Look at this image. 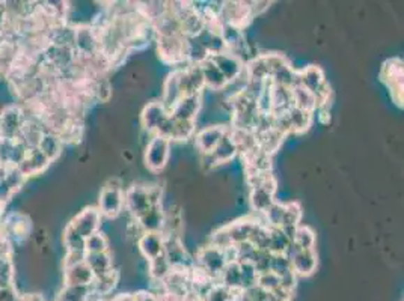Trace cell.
Masks as SVG:
<instances>
[{"label": "cell", "instance_id": "obj_1", "mask_svg": "<svg viewBox=\"0 0 404 301\" xmlns=\"http://www.w3.org/2000/svg\"><path fill=\"white\" fill-rule=\"evenodd\" d=\"M156 205H160V190L157 187L133 185L124 193V208L131 213L135 220Z\"/></svg>", "mask_w": 404, "mask_h": 301}, {"label": "cell", "instance_id": "obj_2", "mask_svg": "<svg viewBox=\"0 0 404 301\" xmlns=\"http://www.w3.org/2000/svg\"><path fill=\"white\" fill-rule=\"evenodd\" d=\"M157 52L160 59L167 63L178 67L181 63H187L186 59V36H157ZM189 65V63H187Z\"/></svg>", "mask_w": 404, "mask_h": 301}, {"label": "cell", "instance_id": "obj_3", "mask_svg": "<svg viewBox=\"0 0 404 301\" xmlns=\"http://www.w3.org/2000/svg\"><path fill=\"white\" fill-rule=\"evenodd\" d=\"M227 256H225V252L219 247L214 246H207L198 250V255L193 261V265L202 268L207 275H209L213 280H216L219 284V277L222 275L223 268L227 267Z\"/></svg>", "mask_w": 404, "mask_h": 301}, {"label": "cell", "instance_id": "obj_4", "mask_svg": "<svg viewBox=\"0 0 404 301\" xmlns=\"http://www.w3.org/2000/svg\"><path fill=\"white\" fill-rule=\"evenodd\" d=\"M124 208V190L118 180L109 181L103 187L98 202V211L101 215L109 219H115Z\"/></svg>", "mask_w": 404, "mask_h": 301}, {"label": "cell", "instance_id": "obj_5", "mask_svg": "<svg viewBox=\"0 0 404 301\" xmlns=\"http://www.w3.org/2000/svg\"><path fill=\"white\" fill-rule=\"evenodd\" d=\"M285 256L290 259L291 268H293L297 277H308L314 275V271L317 270V253L314 249L302 250L291 242L285 252Z\"/></svg>", "mask_w": 404, "mask_h": 301}, {"label": "cell", "instance_id": "obj_6", "mask_svg": "<svg viewBox=\"0 0 404 301\" xmlns=\"http://www.w3.org/2000/svg\"><path fill=\"white\" fill-rule=\"evenodd\" d=\"M169 154H171V142L169 140L153 136L145 149V164L153 172H160L165 169Z\"/></svg>", "mask_w": 404, "mask_h": 301}, {"label": "cell", "instance_id": "obj_7", "mask_svg": "<svg viewBox=\"0 0 404 301\" xmlns=\"http://www.w3.org/2000/svg\"><path fill=\"white\" fill-rule=\"evenodd\" d=\"M382 80L387 83L391 95L397 105L403 106V62L397 58L383 63Z\"/></svg>", "mask_w": 404, "mask_h": 301}, {"label": "cell", "instance_id": "obj_8", "mask_svg": "<svg viewBox=\"0 0 404 301\" xmlns=\"http://www.w3.org/2000/svg\"><path fill=\"white\" fill-rule=\"evenodd\" d=\"M220 20L223 24L239 27L243 31L252 20L249 2H222Z\"/></svg>", "mask_w": 404, "mask_h": 301}, {"label": "cell", "instance_id": "obj_9", "mask_svg": "<svg viewBox=\"0 0 404 301\" xmlns=\"http://www.w3.org/2000/svg\"><path fill=\"white\" fill-rule=\"evenodd\" d=\"M275 193H276V181L274 176H271L266 184H262L260 187H252L249 201L253 211H257L258 214H264L270 206L276 202Z\"/></svg>", "mask_w": 404, "mask_h": 301}, {"label": "cell", "instance_id": "obj_10", "mask_svg": "<svg viewBox=\"0 0 404 301\" xmlns=\"http://www.w3.org/2000/svg\"><path fill=\"white\" fill-rule=\"evenodd\" d=\"M209 59L218 67V70L223 74V77L228 80V83L239 80L244 74V62H241L239 58L228 52L213 54Z\"/></svg>", "mask_w": 404, "mask_h": 301}, {"label": "cell", "instance_id": "obj_11", "mask_svg": "<svg viewBox=\"0 0 404 301\" xmlns=\"http://www.w3.org/2000/svg\"><path fill=\"white\" fill-rule=\"evenodd\" d=\"M169 116L171 115H169V111L162 105V101L157 100V101L148 102V105L144 107L142 115H140V121H142V127L148 131V133L154 136L158 131V128H160L167 121Z\"/></svg>", "mask_w": 404, "mask_h": 301}, {"label": "cell", "instance_id": "obj_12", "mask_svg": "<svg viewBox=\"0 0 404 301\" xmlns=\"http://www.w3.org/2000/svg\"><path fill=\"white\" fill-rule=\"evenodd\" d=\"M180 84L184 97L187 95H202L205 83L200 65H187L180 68Z\"/></svg>", "mask_w": 404, "mask_h": 301}, {"label": "cell", "instance_id": "obj_13", "mask_svg": "<svg viewBox=\"0 0 404 301\" xmlns=\"http://www.w3.org/2000/svg\"><path fill=\"white\" fill-rule=\"evenodd\" d=\"M100 224H101V214L98 208L83 210L77 217L70 223L71 228L84 240L91 237V235L97 233L100 229Z\"/></svg>", "mask_w": 404, "mask_h": 301}, {"label": "cell", "instance_id": "obj_14", "mask_svg": "<svg viewBox=\"0 0 404 301\" xmlns=\"http://www.w3.org/2000/svg\"><path fill=\"white\" fill-rule=\"evenodd\" d=\"M228 130L230 128L223 125H211L202 128L195 134L196 148L201 150V154H211L216 146L219 145L222 137L227 134Z\"/></svg>", "mask_w": 404, "mask_h": 301}, {"label": "cell", "instance_id": "obj_15", "mask_svg": "<svg viewBox=\"0 0 404 301\" xmlns=\"http://www.w3.org/2000/svg\"><path fill=\"white\" fill-rule=\"evenodd\" d=\"M23 113L18 107H8L0 116V131L3 140H18L23 125Z\"/></svg>", "mask_w": 404, "mask_h": 301}, {"label": "cell", "instance_id": "obj_16", "mask_svg": "<svg viewBox=\"0 0 404 301\" xmlns=\"http://www.w3.org/2000/svg\"><path fill=\"white\" fill-rule=\"evenodd\" d=\"M201 106H202V95H187L178 101V105L171 110L169 115L177 121L196 122V116H198Z\"/></svg>", "mask_w": 404, "mask_h": 301}, {"label": "cell", "instance_id": "obj_17", "mask_svg": "<svg viewBox=\"0 0 404 301\" xmlns=\"http://www.w3.org/2000/svg\"><path fill=\"white\" fill-rule=\"evenodd\" d=\"M137 247L147 261L163 255L165 237L162 232H144L137 240Z\"/></svg>", "mask_w": 404, "mask_h": 301}, {"label": "cell", "instance_id": "obj_18", "mask_svg": "<svg viewBox=\"0 0 404 301\" xmlns=\"http://www.w3.org/2000/svg\"><path fill=\"white\" fill-rule=\"evenodd\" d=\"M183 97H184V93L181 91V84H180V68H177L169 74L167 79L165 80L163 95L160 101L165 106V109L171 113V110L178 105V101H180Z\"/></svg>", "mask_w": 404, "mask_h": 301}, {"label": "cell", "instance_id": "obj_19", "mask_svg": "<svg viewBox=\"0 0 404 301\" xmlns=\"http://www.w3.org/2000/svg\"><path fill=\"white\" fill-rule=\"evenodd\" d=\"M93 280L96 276L84 261L65 267V286H91Z\"/></svg>", "mask_w": 404, "mask_h": 301}, {"label": "cell", "instance_id": "obj_20", "mask_svg": "<svg viewBox=\"0 0 404 301\" xmlns=\"http://www.w3.org/2000/svg\"><path fill=\"white\" fill-rule=\"evenodd\" d=\"M50 160L47 158L38 148L35 149H27L23 160L18 163L17 171L20 172L23 176L27 175H35L38 172H43L44 169L49 166Z\"/></svg>", "mask_w": 404, "mask_h": 301}, {"label": "cell", "instance_id": "obj_21", "mask_svg": "<svg viewBox=\"0 0 404 301\" xmlns=\"http://www.w3.org/2000/svg\"><path fill=\"white\" fill-rule=\"evenodd\" d=\"M200 67L202 71L205 88H209L211 91H223L230 84L228 80L223 77V74L218 70V67H216L210 59L202 62Z\"/></svg>", "mask_w": 404, "mask_h": 301}, {"label": "cell", "instance_id": "obj_22", "mask_svg": "<svg viewBox=\"0 0 404 301\" xmlns=\"http://www.w3.org/2000/svg\"><path fill=\"white\" fill-rule=\"evenodd\" d=\"M257 220H252V219H241L234 222L228 226H225L228 232V237L232 242V246H240L243 242H249V237H250V232L253 229V226H255Z\"/></svg>", "mask_w": 404, "mask_h": 301}, {"label": "cell", "instance_id": "obj_23", "mask_svg": "<svg viewBox=\"0 0 404 301\" xmlns=\"http://www.w3.org/2000/svg\"><path fill=\"white\" fill-rule=\"evenodd\" d=\"M165 219L166 215L162 211L160 205H156L136 222L139 224V228L142 229V232H162L165 228Z\"/></svg>", "mask_w": 404, "mask_h": 301}, {"label": "cell", "instance_id": "obj_24", "mask_svg": "<svg viewBox=\"0 0 404 301\" xmlns=\"http://www.w3.org/2000/svg\"><path fill=\"white\" fill-rule=\"evenodd\" d=\"M118 281H119V272L115 268H112L110 271L105 272V275L97 276L96 280H93V284L91 285V289L98 297L105 300V297H107L112 291L117 288Z\"/></svg>", "mask_w": 404, "mask_h": 301}, {"label": "cell", "instance_id": "obj_25", "mask_svg": "<svg viewBox=\"0 0 404 301\" xmlns=\"http://www.w3.org/2000/svg\"><path fill=\"white\" fill-rule=\"evenodd\" d=\"M313 115L314 113H311V111H305L302 109L291 107L287 111V118H288L291 133H297V134L305 133V131L311 127Z\"/></svg>", "mask_w": 404, "mask_h": 301}, {"label": "cell", "instance_id": "obj_26", "mask_svg": "<svg viewBox=\"0 0 404 301\" xmlns=\"http://www.w3.org/2000/svg\"><path fill=\"white\" fill-rule=\"evenodd\" d=\"M84 262L88 263V267L92 270L93 276H101L105 272L110 271L114 268V261H112V256L109 252H103V253H87V258H84Z\"/></svg>", "mask_w": 404, "mask_h": 301}, {"label": "cell", "instance_id": "obj_27", "mask_svg": "<svg viewBox=\"0 0 404 301\" xmlns=\"http://www.w3.org/2000/svg\"><path fill=\"white\" fill-rule=\"evenodd\" d=\"M291 244V240L280 228H269L267 252L270 255H285Z\"/></svg>", "mask_w": 404, "mask_h": 301}, {"label": "cell", "instance_id": "obj_28", "mask_svg": "<svg viewBox=\"0 0 404 301\" xmlns=\"http://www.w3.org/2000/svg\"><path fill=\"white\" fill-rule=\"evenodd\" d=\"M291 97H293V107L311 113L317 110V101L314 93L304 88L302 84H296V86L291 88Z\"/></svg>", "mask_w": 404, "mask_h": 301}, {"label": "cell", "instance_id": "obj_29", "mask_svg": "<svg viewBox=\"0 0 404 301\" xmlns=\"http://www.w3.org/2000/svg\"><path fill=\"white\" fill-rule=\"evenodd\" d=\"M213 157L218 164H223V163H230L231 160L236 157L237 153V148L234 145L231 134H230V130L227 131V134L222 137V140L219 142V145L216 146V149L213 150Z\"/></svg>", "mask_w": 404, "mask_h": 301}, {"label": "cell", "instance_id": "obj_30", "mask_svg": "<svg viewBox=\"0 0 404 301\" xmlns=\"http://www.w3.org/2000/svg\"><path fill=\"white\" fill-rule=\"evenodd\" d=\"M195 134H196V122L172 119V127H171V136H169V142H172V140H177V142H183V140L192 139Z\"/></svg>", "mask_w": 404, "mask_h": 301}, {"label": "cell", "instance_id": "obj_31", "mask_svg": "<svg viewBox=\"0 0 404 301\" xmlns=\"http://www.w3.org/2000/svg\"><path fill=\"white\" fill-rule=\"evenodd\" d=\"M62 144L63 142L59 139V136H56L53 133H44L41 142L38 145V149L52 162V160H54L61 154Z\"/></svg>", "mask_w": 404, "mask_h": 301}, {"label": "cell", "instance_id": "obj_32", "mask_svg": "<svg viewBox=\"0 0 404 301\" xmlns=\"http://www.w3.org/2000/svg\"><path fill=\"white\" fill-rule=\"evenodd\" d=\"M171 271H172V267L165 258V255H160L156 259L148 261V272L153 281H163Z\"/></svg>", "mask_w": 404, "mask_h": 301}, {"label": "cell", "instance_id": "obj_33", "mask_svg": "<svg viewBox=\"0 0 404 301\" xmlns=\"http://www.w3.org/2000/svg\"><path fill=\"white\" fill-rule=\"evenodd\" d=\"M291 242H293L297 249L311 250L315 246V232L309 228V226L299 224L296 232H294L293 241Z\"/></svg>", "mask_w": 404, "mask_h": 301}, {"label": "cell", "instance_id": "obj_34", "mask_svg": "<svg viewBox=\"0 0 404 301\" xmlns=\"http://www.w3.org/2000/svg\"><path fill=\"white\" fill-rule=\"evenodd\" d=\"M240 293V291H232L227 286H223L222 284H214L204 297L201 298L202 301H234L236 295Z\"/></svg>", "mask_w": 404, "mask_h": 301}, {"label": "cell", "instance_id": "obj_35", "mask_svg": "<svg viewBox=\"0 0 404 301\" xmlns=\"http://www.w3.org/2000/svg\"><path fill=\"white\" fill-rule=\"evenodd\" d=\"M302 219V208L296 202L284 203V223L280 228H297Z\"/></svg>", "mask_w": 404, "mask_h": 301}, {"label": "cell", "instance_id": "obj_36", "mask_svg": "<svg viewBox=\"0 0 404 301\" xmlns=\"http://www.w3.org/2000/svg\"><path fill=\"white\" fill-rule=\"evenodd\" d=\"M262 215L266 217L264 224L269 228H280L284 223V203L275 202Z\"/></svg>", "mask_w": 404, "mask_h": 301}, {"label": "cell", "instance_id": "obj_37", "mask_svg": "<svg viewBox=\"0 0 404 301\" xmlns=\"http://www.w3.org/2000/svg\"><path fill=\"white\" fill-rule=\"evenodd\" d=\"M84 252L87 253L109 252V241L103 233L100 232L93 233L87 238V241H84Z\"/></svg>", "mask_w": 404, "mask_h": 301}, {"label": "cell", "instance_id": "obj_38", "mask_svg": "<svg viewBox=\"0 0 404 301\" xmlns=\"http://www.w3.org/2000/svg\"><path fill=\"white\" fill-rule=\"evenodd\" d=\"M13 262L8 255H0V289L8 291L13 284Z\"/></svg>", "mask_w": 404, "mask_h": 301}, {"label": "cell", "instance_id": "obj_39", "mask_svg": "<svg viewBox=\"0 0 404 301\" xmlns=\"http://www.w3.org/2000/svg\"><path fill=\"white\" fill-rule=\"evenodd\" d=\"M133 301H160L154 293H149V291H139V293L131 295Z\"/></svg>", "mask_w": 404, "mask_h": 301}, {"label": "cell", "instance_id": "obj_40", "mask_svg": "<svg viewBox=\"0 0 404 301\" xmlns=\"http://www.w3.org/2000/svg\"><path fill=\"white\" fill-rule=\"evenodd\" d=\"M201 166L204 167V171H211V169L219 164L214 160L213 154H201Z\"/></svg>", "mask_w": 404, "mask_h": 301}, {"label": "cell", "instance_id": "obj_41", "mask_svg": "<svg viewBox=\"0 0 404 301\" xmlns=\"http://www.w3.org/2000/svg\"><path fill=\"white\" fill-rule=\"evenodd\" d=\"M107 301H133V298H131L130 294H122V295H117L114 298H110Z\"/></svg>", "mask_w": 404, "mask_h": 301}, {"label": "cell", "instance_id": "obj_42", "mask_svg": "<svg viewBox=\"0 0 404 301\" xmlns=\"http://www.w3.org/2000/svg\"><path fill=\"white\" fill-rule=\"evenodd\" d=\"M186 301H202L201 298H196V297H192V298H189V300H186Z\"/></svg>", "mask_w": 404, "mask_h": 301}, {"label": "cell", "instance_id": "obj_43", "mask_svg": "<svg viewBox=\"0 0 404 301\" xmlns=\"http://www.w3.org/2000/svg\"><path fill=\"white\" fill-rule=\"evenodd\" d=\"M2 210H3V202L0 201V214H2Z\"/></svg>", "mask_w": 404, "mask_h": 301}]
</instances>
